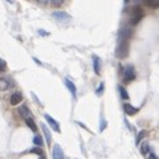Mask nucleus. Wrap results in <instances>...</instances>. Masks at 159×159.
Returning <instances> with one entry per match:
<instances>
[{
    "label": "nucleus",
    "instance_id": "f257e3e1",
    "mask_svg": "<svg viewBox=\"0 0 159 159\" xmlns=\"http://www.w3.org/2000/svg\"><path fill=\"white\" fill-rule=\"evenodd\" d=\"M131 36V31L125 28L119 32V40H118V47L115 50V55L118 58H125L129 55V39Z\"/></svg>",
    "mask_w": 159,
    "mask_h": 159
},
{
    "label": "nucleus",
    "instance_id": "f03ea898",
    "mask_svg": "<svg viewBox=\"0 0 159 159\" xmlns=\"http://www.w3.org/2000/svg\"><path fill=\"white\" fill-rule=\"evenodd\" d=\"M142 19H143V9L141 7H138V5H135L131 9V20H130V23H131V25H135Z\"/></svg>",
    "mask_w": 159,
    "mask_h": 159
},
{
    "label": "nucleus",
    "instance_id": "7ed1b4c3",
    "mask_svg": "<svg viewBox=\"0 0 159 159\" xmlns=\"http://www.w3.org/2000/svg\"><path fill=\"white\" fill-rule=\"evenodd\" d=\"M135 78V69L133 65H127L125 68V72H123V81L125 82H131Z\"/></svg>",
    "mask_w": 159,
    "mask_h": 159
},
{
    "label": "nucleus",
    "instance_id": "20e7f679",
    "mask_svg": "<svg viewBox=\"0 0 159 159\" xmlns=\"http://www.w3.org/2000/svg\"><path fill=\"white\" fill-rule=\"evenodd\" d=\"M52 18L55 20H57L58 23H65V21H69L70 16L68 15L66 12H62V11H55L52 13Z\"/></svg>",
    "mask_w": 159,
    "mask_h": 159
},
{
    "label": "nucleus",
    "instance_id": "39448f33",
    "mask_svg": "<svg viewBox=\"0 0 159 159\" xmlns=\"http://www.w3.org/2000/svg\"><path fill=\"white\" fill-rule=\"evenodd\" d=\"M44 117H45V119H47V122L50 125V126H52V129L55 130L56 133H60V131H61V129H60V125H58V122H57V121H55V119L50 117L49 114H45Z\"/></svg>",
    "mask_w": 159,
    "mask_h": 159
},
{
    "label": "nucleus",
    "instance_id": "423d86ee",
    "mask_svg": "<svg viewBox=\"0 0 159 159\" xmlns=\"http://www.w3.org/2000/svg\"><path fill=\"white\" fill-rule=\"evenodd\" d=\"M21 101H23V94H21V93H20V92L13 93V94L11 96V99H9L11 105H13V106H16V105H19Z\"/></svg>",
    "mask_w": 159,
    "mask_h": 159
},
{
    "label": "nucleus",
    "instance_id": "0eeeda50",
    "mask_svg": "<svg viewBox=\"0 0 159 159\" xmlns=\"http://www.w3.org/2000/svg\"><path fill=\"white\" fill-rule=\"evenodd\" d=\"M64 84H65V86L68 88V90H69L70 93H72V96L76 98V96H77V89H76V85L73 84L70 80H68V78H65V81H64Z\"/></svg>",
    "mask_w": 159,
    "mask_h": 159
},
{
    "label": "nucleus",
    "instance_id": "6e6552de",
    "mask_svg": "<svg viewBox=\"0 0 159 159\" xmlns=\"http://www.w3.org/2000/svg\"><path fill=\"white\" fill-rule=\"evenodd\" d=\"M52 155L53 159H64V152H62V149L60 147V144H55Z\"/></svg>",
    "mask_w": 159,
    "mask_h": 159
},
{
    "label": "nucleus",
    "instance_id": "1a4fd4ad",
    "mask_svg": "<svg viewBox=\"0 0 159 159\" xmlns=\"http://www.w3.org/2000/svg\"><path fill=\"white\" fill-rule=\"evenodd\" d=\"M41 129H42V133H44V137H45V141H47V144H50V143H52V134H50L48 126H47V125H44V123H41Z\"/></svg>",
    "mask_w": 159,
    "mask_h": 159
},
{
    "label": "nucleus",
    "instance_id": "9d476101",
    "mask_svg": "<svg viewBox=\"0 0 159 159\" xmlns=\"http://www.w3.org/2000/svg\"><path fill=\"white\" fill-rule=\"evenodd\" d=\"M123 110H125V113H126L127 115H134V114H137L138 113L137 107H134L133 105H130V104H125L123 105Z\"/></svg>",
    "mask_w": 159,
    "mask_h": 159
},
{
    "label": "nucleus",
    "instance_id": "9b49d317",
    "mask_svg": "<svg viewBox=\"0 0 159 159\" xmlns=\"http://www.w3.org/2000/svg\"><path fill=\"white\" fill-rule=\"evenodd\" d=\"M93 68H94L96 74L101 73V58L98 56H93Z\"/></svg>",
    "mask_w": 159,
    "mask_h": 159
},
{
    "label": "nucleus",
    "instance_id": "f8f14e48",
    "mask_svg": "<svg viewBox=\"0 0 159 159\" xmlns=\"http://www.w3.org/2000/svg\"><path fill=\"white\" fill-rule=\"evenodd\" d=\"M11 88V81L8 78H0V90H7Z\"/></svg>",
    "mask_w": 159,
    "mask_h": 159
},
{
    "label": "nucleus",
    "instance_id": "ddd939ff",
    "mask_svg": "<svg viewBox=\"0 0 159 159\" xmlns=\"http://www.w3.org/2000/svg\"><path fill=\"white\" fill-rule=\"evenodd\" d=\"M19 113H20V114H21L25 119H27V118H32V114H31V112L28 110L27 106H21V107H20V109H19Z\"/></svg>",
    "mask_w": 159,
    "mask_h": 159
},
{
    "label": "nucleus",
    "instance_id": "4468645a",
    "mask_svg": "<svg viewBox=\"0 0 159 159\" xmlns=\"http://www.w3.org/2000/svg\"><path fill=\"white\" fill-rule=\"evenodd\" d=\"M143 3L150 8H158L159 7V0H143Z\"/></svg>",
    "mask_w": 159,
    "mask_h": 159
},
{
    "label": "nucleus",
    "instance_id": "2eb2a0df",
    "mask_svg": "<svg viewBox=\"0 0 159 159\" xmlns=\"http://www.w3.org/2000/svg\"><path fill=\"white\" fill-rule=\"evenodd\" d=\"M25 123H27L28 127H29L31 130H33V131H36V130H37V126H36V123L33 122L32 118H27V119H25Z\"/></svg>",
    "mask_w": 159,
    "mask_h": 159
},
{
    "label": "nucleus",
    "instance_id": "dca6fc26",
    "mask_svg": "<svg viewBox=\"0 0 159 159\" xmlns=\"http://www.w3.org/2000/svg\"><path fill=\"white\" fill-rule=\"evenodd\" d=\"M146 134H147L146 130H141V131L138 133V135H137V139H135V144H139V143H141V141H142V139H143L144 137H146Z\"/></svg>",
    "mask_w": 159,
    "mask_h": 159
},
{
    "label": "nucleus",
    "instance_id": "f3484780",
    "mask_svg": "<svg viewBox=\"0 0 159 159\" xmlns=\"http://www.w3.org/2000/svg\"><path fill=\"white\" fill-rule=\"evenodd\" d=\"M118 89H119V93H121V97L122 98H123V99H129V93L126 92V89H125L123 86H119Z\"/></svg>",
    "mask_w": 159,
    "mask_h": 159
},
{
    "label": "nucleus",
    "instance_id": "a211bd4d",
    "mask_svg": "<svg viewBox=\"0 0 159 159\" xmlns=\"http://www.w3.org/2000/svg\"><path fill=\"white\" fill-rule=\"evenodd\" d=\"M141 152H142V155L149 154V152H150L149 144H147V143H143V144H142V146H141Z\"/></svg>",
    "mask_w": 159,
    "mask_h": 159
},
{
    "label": "nucleus",
    "instance_id": "6ab92c4d",
    "mask_svg": "<svg viewBox=\"0 0 159 159\" xmlns=\"http://www.w3.org/2000/svg\"><path fill=\"white\" fill-rule=\"evenodd\" d=\"M33 143L36 144V146H42V143H44V141L41 139L40 135H36L35 138H33Z\"/></svg>",
    "mask_w": 159,
    "mask_h": 159
},
{
    "label": "nucleus",
    "instance_id": "aec40b11",
    "mask_svg": "<svg viewBox=\"0 0 159 159\" xmlns=\"http://www.w3.org/2000/svg\"><path fill=\"white\" fill-rule=\"evenodd\" d=\"M5 70H7V62H5L4 60H0V74L4 73Z\"/></svg>",
    "mask_w": 159,
    "mask_h": 159
},
{
    "label": "nucleus",
    "instance_id": "412c9836",
    "mask_svg": "<svg viewBox=\"0 0 159 159\" xmlns=\"http://www.w3.org/2000/svg\"><path fill=\"white\" fill-rule=\"evenodd\" d=\"M31 152H33V154H37V155H42V154H44L42 149H40V147H35V149H32V150H31Z\"/></svg>",
    "mask_w": 159,
    "mask_h": 159
},
{
    "label": "nucleus",
    "instance_id": "4be33fe9",
    "mask_svg": "<svg viewBox=\"0 0 159 159\" xmlns=\"http://www.w3.org/2000/svg\"><path fill=\"white\" fill-rule=\"evenodd\" d=\"M50 3H52V5H55V7H60V5L64 4V0H49Z\"/></svg>",
    "mask_w": 159,
    "mask_h": 159
},
{
    "label": "nucleus",
    "instance_id": "5701e85b",
    "mask_svg": "<svg viewBox=\"0 0 159 159\" xmlns=\"http://www.w3.org/2000/svg\"><path fill=\"white\" fill-rule=\"evenodd\" d=\"M104 88H105V84H104V82H101V84H99V86H98V89H97V94L98 96L104 92Z\"/></svg>",
    "mask_w": 159,
    "mask_h": 159
},
{
    "label": "nucleus",
    "instance_id": "b1692460",
    "mask_svg": "<svg viewBox=\"0 0 159 159\" xmlns=\"http://www.w3.org/2000/svg\"><path fill=\"white\" fill-rule=\"evenodd\" d=\"M105 129H106V122H105V119L102 118L101 119V127H99V130H101V131H104Z\"/></svg>",
    "mask_w": 159,
    "mask_h": 159
},
{
    "label": "nucleus",
    "instance_id": "393cba45",
    "mask_svg": "<svg viewBox=\"0 0 159 159\" xmlns=\"http://www.w3.org/2000/svg\"><path fill=\"white\" fill-rule=\"evenodd\" d=\"M39 33H40L41 36H48V35H49V33H48L47 31H39Z\"/></svg>",
    "mask_w": 159,
    "mask_h": 159
},
{
    "label": "nucleus",
    "instance_id": "a878e982",
    "mask_svg": "<svg viewBox=\"0 0 159 159\" xmlns=\"http://www.w3.org/2000/svg\"><path fill=\"white\" fill-rule=\"evenodd\" d=\"M149 159H158V158L155 157V155L152 154V152H149Z\"/></svg>",
    "mask_w": 159,
    "mask_h": 159
},
{
    "label": "nucleus",
    "instance_id": "bb28decb",
    "mask_svg": "<svg viewBox=\"0 0 159 159\" xmlns=\"http://www.w3.org/2000/svg\"><path fill=\"white\" fill-rule=\"evenodd\" d=\"M37 1L40 3V4H44V5H45L48 1H49V0H37Z\"/></svg>",
    "mask_w": 159,
    "mask_h": 159
},
{
    "label": "nucleus",
    "instance_id": "cd10ccee",
    "mask_svg": "<svg viewBox=\"0 0 159 159\" xmlns=\"http://www.w3.org/2000/svg\"><path fill=\"white\" fill-rule=\"evenodd\" d=\"M40 159H47V158H45V155H40Z\"/></svg>",
    "mask_w": 159,
    "mask_h": 159
},
{
    "label": "nucleus",
    "instance_id": "c85d7f7f",
    "mask_svg": "<svg viewBox=\"0 0 159 159\" xmlns=\"http://www.w3.org/2000/svg\"><path fill=\"white\" fill-rule=\"evenodd\" d=\"M7 1L9 3V4H12V3H13V0H7Z\"/></svg>",
    "mask_w": 159,
    "mask_h": 159
},
{
    "label": "nucleus",
    "instance_id": "c756f323",
    "mask_svg": "<svg viewBox=\"0 0 159 159\" xmlns=\"http://www.w3.org/2000/svg\"><path fill=\"white\" fill-rule=\"evenodd\" d=\"M135 3H139V1H143V0H134Z\"/></svg>",
    "mask_w": 159,
    "mask_h": 159
}]
</instances>
